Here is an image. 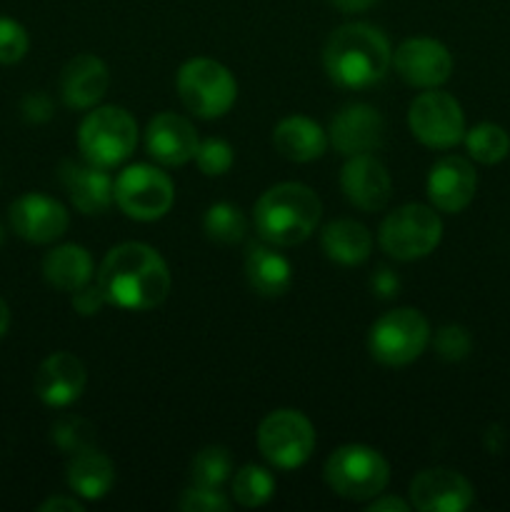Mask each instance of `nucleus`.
Wrapping results in <instances>:
<instances>
[{"label":"nucleus","mask_w":510,"mask_h":512,"mask_svg":"<svg viewBox=\"0 0 510 512\" xmlns=\"http://www.w3.org/2000/svg\"><path fill=\"white\" fill-rule=\"evenodd\" d=\"M98 285L108 305L140 313L158 308L168 298L170 270L150 245L123 243L100 263Z\"/></svg>","instance_id":"1"},{"label":"nucleus","mask_w":510,"mask_h":512,"mask_svg":"<svg viewBox=\"0 0 510 512\" xmlns=\"http://www.w3.org/2000/svg\"><path fill=\"white\" fill-rule=\"evenodd\" d=\"M323 65L335 85L363 90L380 83L393 65V50L383 30L368 23L340 25L328 38Z\"/></svg>","instance_id":"2"},{"label":"nucleus","mask_w":510,"mask_h":512,"mask_svg":"<svg viewBox=\"0 0 510 512\" xmlns=\"http://www.w3.org/2000/svg\"><path fill=\"white\" fill-rule=\"evenodd\" d=\"M255 230L265 243L290 248L313 235L323 205L303 183H280L265 190L255 203Z\"/></svg>","instance_id":"3"},{"label":"nucleus","mask_w":510,"mask_h":512,"mask_svg":"<svg viewBox=\"0 0 510 512\" xmlns=\"http://www.w3.org/2000/svg\"><path fill=\"white\" fill-rule=\"evenodd\" d=\"M138 143V123L118 105H103L85 115L78 130V148L85 163L115 168L133 155Z\"/></svg>","instance_id":"4"},{"label":"nucleus","mask_w":510,"mask_h":512,"mask_svg":"<svg viewBox=\"0 0 510 512\" xmlns=\"http://www.w3.org/2000/svg\"><path fill=\"white\" fill-rule=\"evenodd\" d=\"M325 483L345 500H370L390 480L388 460L368 445H343L325 463Z\"/></svg>","instance_id":"5"},{"label":"nucleus","mask_w":510,"mask_h":512,"mask_svg":"<svg viewBox=\"0 0 510 512\" xmlns=\"http://www.w3.org/2000/svg\"><path fill=\"white\" fill-rule=\"evenodd\" d=\"M178 95L185 108L203 120L223 118L238 98L233 73L218 60L193 58L178 70Z\"/></svg>","instance_id":"6"},{"label":"nucleus","mask_w":510,"mask_h":512,"mask_svg":"<svg viewBox=\"0 0 510 512\" xmlns=\"http://www.w3.org/2000/svg\"><path fill=\"white\" fill-rule=\"evenodd\" d=\"M430 343V325L415 308H395L380 315L368 333V350L378 363L400 368L423 355Z\"/></svg>","instance_id":"7"},{"label":"nucleus","mask_w":510,"mask_h":512,"mask_svg":"<svg viewBox=\"0 0 510 512\" xmlns=\"http://www.w3.org/2000/svg\"><path fill=\"white\" fill-rule=\"evenodd\" d=\"M443 238V220L428 205L410 203L380 225V248L395 260H418L433 253Z\"/></svg>","instance_id":"8"},{"label":"nucleus","mask_w":510,"mask_h":512,"mask_svg":"<svg viewBox=\"0 0 510 512\" xmlns=\"http://www.w3.org/2000/svg\"><path fill=\"white\" fill-rule=\"evenodd\" d=\"M258 448L270 465L295 470L310 460L315 450V428L300 410H275L260 423Z\"/></svg>","instance_id":"9"},{"label":"nucleus","mask_w":510,"mask_h":512,"mask_svg":"<svg viewBox=\"0 0 510 512\" xmlns=\"http://www.w3.org/2000/svg\"><path fill=\"white\" fill-rule=\"evenodd\" d=\"M175 188L168 173L155 165H130L115 180V203L128 218L150 223L173 208Z\"/></svg>","instance_id":"10"},{"label":"nucleus","mask_w":510,"mask_h":512,"mask_svg":"<svg viewBox=\"0 0 510 512\" xmlns=\"http://www.w3.org/2000/svg\"><path fill=\"white\" fill-rule=\"evenodd\" d=\"M410 133L423 145L435 150L455 148L465 138V115L450 93L430 88L410 103Z\"/></svg>","instance_id":"11"},{"label":"nucleus","mask_w":510,"mask_h":512,"mask_svg":"<svg viewBox=\"0 0 510 512\" xmlns=\"http://www.w3.org/2000/svg\"><path fill=\"white\" fill-rule=\"evenodd\" d=\"M395 73L413 88H438L453 73V55L433 38H410L393 53Z\"/></svg>","instance_id":"12"},{"label":"nucleus","mask_w":510,"mask_h":512,"mask_svg":"<svg viewBox=\"0 0 510 512\" xmlns=\"http://www.w3.org/2000/svg\"><path fill=\"white\" fill-rule=\"evenodd\" d=\"M473 500V485L458 470L428 468L410 483V505L420 512H463Z\"/></svg>","instance_id":"13"},{"label":"nucleus","mask_w":510,"mask_h":512,"mask_svg":"<svg viewBox=\"0 0 510 512\" xmlns=\"http://www.w3.org/2000/svg\"><path fill=\"white\" fill-rule=\"evenodd\" d=\"M10 228L28 243H53L68 230V210L43 193H25L10 205Z\"/></svg>","instance_id":"14"},{"label":"nucleus","mask_w":510,"mask_h":512,"mask_svg":"<svg viewBox=\"0 0 510 512\" xmlns=\"http://www.w3.org/2000/svg\"><path fill=\"white\" fill-rule=\"evenodd\" d=\"M428 198L440 213H460L468 208L478 190L475 168L460 155H445L430 168Z\"/></svg>","instance_id":"15"},{"label":"nucleus","mask_w":510,"mask_h":512,"mask_svg":"<svg viewBox=\"0 0 510 512\" xmlns=\"http://www.w3.org/2000/svg\"><path fill=\"white\" fill-rule=\"evenodd\" d=\"M328 138L330 143L335 145V150L348 155V158L373 153V150H378L380 145H383L385 120L383 115L375 108H370V105H348V108H343L333 118Z\"/></svg>","instance_id":"16"},{"label":"nucleus","mask_w":510,"mask_h":512,"mask_svg":"<svg viewBox=\"0 0 510 512\" xmlns=\"http://www.w3.org/2000/svg\"><path fill=\"white\" fill-rule=\"evenodd\" d=\"M198 145V130L183 115L160 113L150 120L148 130H145V148H148L150 158L168 168L193 160Z\"/></svg>","instance_id":"17"},{"label":"nucleus","mask_w":510,"mask_h":512,"mask_svg":"<svg viewBox=\"0 0 510 512\" xmlns=\"http://www.w3.org/2000/svg\"><path fill=\"white\" fill-rule=\"evenodd\" d=\"M340 188H343L345 198L365 213L383 210L388 205L390 193H393L388 170L370 153L353 155L345 163L343 173H340Z\"/></svg>","instance_id":"18"},{"label":"nucleus","mask_w":510,"mask_h":512,"mask_svg":"<svg viewBox=\"0 0 510 512\" xmlns=\"http://www.w3.org/2000/svg\"><path fill=\"white\" fill-rule=\"evenodd\" d=\"M88 375L85 365L73 353H53L35 373V395L48 408H68L83 395Z\"/></svg>","instance_id":"19"},{"label":"nucleus","mask_w":510,"mask_h":512,"mask_svg":"<svg viewBox=\"0 0 510 512\" xmlns=\"http://www.w3.org/2000/svg\"><path fill=\"white\" fill-rule=\"evenodd\" d=\"M60 180L83 215H103L115 203V180L108 175V168L93 163H63Z\"/></svg>","instance_id":"20"},{"label":"nucleus","mask_w":510,"mask_h":512,"mask_svg":"<svg viewBox=\"0 0 510 512\" xmlns=\"http://www.w3.org/2000/svg\"><path fill=\"white\" fill-rule=\"evenodd\" d=\"M110 85L108 65L93 53L75 55L60 75V95L65 105L75 110H88L105 95Z\"/></svg>","instance_id":"21"},{"label":"nucleus","mask_w":510,"mask_h":512,"mask_svg":"<svg viewBox=\"0 0 510 512\" xmlns=\"http://www.w3.org/2000/svg\"><path fill=\"white\" fill-rule=\"evenodd\" d=\"M273 145L285 160L310 163L318 160L328 148V133L315 120L305 115H290L280 120L273 130Z\"/></svg>","instance_id":"22"},{"label":"nucleus","mask_w":510,"mask_h":512,"mask_svg":"<svg viewBox=\"0 0 510 512\" xmlns=\"http://www.w3.org/2000/svg\"><path fill=\"white\" fill-rule=\"evenodd\" d=\"M245 275H248L250 288L263 298H280L288 293L293 283V268L288 258L275 250V245H250L248 258H245Z\"/></svg>","instance_id":"23"},{"label":"nucleus","mask_w":510,"mask_h":512,"mask_svg":"<svg viewBox=\"0 0 510 512\" xmlns=\"http://www.w3.org/2000/svg\"><path fill=\"white\" fill-rule=\"evenodd\" d=\"M115 468L108 455L90 448L80 450L68 463V488L83 500H100L113 490Z\"/></svg>","instance_id":"24"},{"label":"nucleus","mask_w":510,"mask_h":512,"mask_svg":"<svg viewBox=\"0 0 510 512\" xmlns=\"http://www.w3.org/2000/svg\"><path fill=\"white\" fill-rule=\"evenodd\" d=\"M43 278L63 293H75L93 278V258L83 245H58L45 255Z\"/></svg>","instance_id":"25"},{"label":"nucleus","mask_w":510,"mask_h":512,"mask_svg":"<svg viewBox=\"0 0 510 512\" xmlns=\"http://www.w3.org/2000/svg\"><path fill=\"white\" fill-rule=\"evenodd\" d=\"M373 238L368 228L355 220H335L323 230V250L333 263L360 265L368 260Z\"/></svg>","instance_id":"26"},{"label":"nucleus","mask_w":510,"mask_h":512,"mask_svg":"<svg viewBox=\"0 0 510 512\" xmlns=\"http://www.w3.org/2000/svg\"><path fill=\"white\" fill-rule=\"evenodd\" d=\"M465 148L475 163L498 165L508 158L510 153V135L508 130L495 123H480L465 133Z\"/></svg>","instance_id":"27"},{"label":"nucleus","mask_w":510,"mask_h":512,"mask_svg":"<svg viewBox=\"0 0 510 512\" xmlns=\"http://www.w3.org/2000/svg\"><path fill=\"white\" fill-rule=\"evenodd\" d=\"M233 498L243 508H260L268 503L275 493V478L268 468L260 465H243L233 475Z\"/></svg>","instance_id":"28"},{"label":"nucleus","mask_w":510,"mask_h":512,"mask_svg":"<svg viewBox=\"0 0 510 512\" xmlns=\"http://www.w3.org/2000/svg\"><path fill=\"white\" fill-rule=\"evenodd\" d=\"M203 228L205 235H208L210 240H215V243L233 245L243 240L248 223H245V215L238 205L215 203L205 210Z\"/></svg>","instance_id":"29"},{"label":"nucleus","mask_w":510,"mask_h":512,"mask_svg":"<svg viewBox=\"0 0 510 512\" xmlns=\"http://www.w3.org/2000/svg\"><path fill=\"white\" fill-rule=\"evenodd\" d=\"M233 473V458L220 445H208L200 450L190 465V475H193L195 485H205V488H220L225 480Z\"/></svg>","instance_id":"30"},{"label":"nucleus","mask_w":510,"mask_h":512,"mask_svg":"<svg viewBox=\"0 0 510 512\" xmlns=\"http://www.w3.org/2000/svg\"><path fill=\"white\" fill-rule=\"evenodd\" d=\"M93 440H95L93 425L83 418H73V415H68V418H60L58 423L53 425V443L58 445L63 453H70V455L80 453V450L90 448Z\"/></svg>","instance_id":"31"},{"label":"nucleus","mask_w":510,"mask_h":512,"mask_svg":"<svg viewBox=\"0 0 510 512\" xmlns=\"http://www.w3.org/2000/svg\"><path fill=\"white\" fill-rule=\"evenodd\" d=\"M195 163H198L200 173L210 175V178H218V175H225L233 168V148L225 140L208 138L198 145Z\"/></svg>","instance_id":"32"},{"label":"nucleus","mask_w":510,"mask_h":512,"mask_svg":"<svg viewBox=\"0 0 510 512\" xmlns=\"http://www.w3.org/2000/svg\"><path fill=\"white\" fill-rule=\"evenodd\" d=\"M473 350V338L463 325H445L435 333V353L448 363H460Z\"/></svg>","instance_id":"33"},{"label":"nucleus","mask_w":510,"mask_h":512,"mask_svg":"<svg viewBox=\"0 0 510 512\" xmlns=\"http://www.w3.org/2000/svg\"><path fill=\"white\" fill-rule=\"evenodd\" d=\"M28 33L23 25L13 18L0 15V65H13L28 53Z\"/></svg>","instance_id":"34"},{"label":"nucleus","mask_w":510,"mask_h":512,"mask_svg":"<svg viewBox=\"0 0 510 512\" xmlns=\"http://www.w3.org/2000/svg\"><path fill=\"white\" fill-rule=\"evenodd\" d=\"M178 508L185 512H225V510H230V503L218 488L195 485V488L185 490L183 498H180V503H178Z\"/></svg>","instance_id":"35"},{"label":"nucleus","mask_w":510,"mask_h":512,"mask_svg":"<svg viewBox=\"0 0 510 512\" xmlns=\"http://www.w3.org/2000/svg\"><path fill=\"white\" fill-rule=\"evenodd\" d=\"M20 110H23V118L28 123H48L53 118V100L45 93H30L25 95L23 103H20Z\"/></svg>","instance_id":"36"},{"label":"nucleus","mask_w":510,"mask_h":512,"mask_svg":"<svg viewBox=\"0 0 510 512\" xmlns=\"http://www.w3.org/2000/svg\"><path fill=\"white\" fill-rule=\"evenodd\" d=\"M103 305H108V300H105L103 290H100V285H83V288H78L73 293V308L78 310L80 315H95L100 313V308Z\"/></svg>","instance_id":"37"},{"label":"nucleus","mask_w":510,"mask_h":512,"mask_svg":"<svg viewBox=\"0 0 510 512\" xmlns=\"http://www.w3.org/2000/svg\"><path fill=\"white\" fill-rule=\"evenodd\" d=\"M370 283H373V293L383 300L393 298V295H398V290H400L398 275L388 268H380L378 273L373 275V280H370Z\"/></svg>","instance_id":"38"},{"label":"nucleus","mask_w":510,"mask_h":512,"mask_svg":"<svg viewBox=\"0 0 510 512\" xmlns=\"http://www.w3.org/2000/svg\"><path fill=\"white\" fill-rule=\"evenodd\" d=\"M40 512H83V505L75 498H65V495H58V498H50L40 505Z\"/></svg>","instance_id":"39"},{"label":"nucleus","mask_w":510,"mask_h":512,"mask_svg":"<svg viewBox=\"0 0 510 512\" xmlns=\"http://www.w3.org/2000/svg\"><path fill=\"white\" fill-rule=\"evenodd\" d=\"M413 505L405 503V500L400 498H378L375 495L373 503L368 505V512H408Z\"/></svg>","instance_id":"40"},{"label":"nucleus","mask_w":510,"mask_h":512,"mask_svg":"<svg viewBox=\"0 0 510 512\" xmlns=\"http://www.w3.org/2000/svg\"><path fill=\"white\" fill-rule=\"evenodd\" d=\"M330 3L343 13H363L370 5H375V0H330Z\"/></svg>","instance_id":"41"},{"label":"nucleus","mask_w":510,"mask_h":512,"mask_svg":"<svg viewBox=\"0 0 510 512\" xmlns=\"http://www.w3.org/2000/svg\"><path fill=\"white\" fill-rule=\"evenodd\" d=\"M8 325H10V310H8V305H5V300L0 298V338L5 335Z\"/></svg>","instance_id":"42"},{"label":"nucleus","mask_w":510,"mask_h":512,"mask_svg":"<svg viewBox=\"0 0 510 512\" xmlns=\"http://www.w3.org/2000/svg\"><path fill=\"white\" fill-rule=\"evenodd\" d=\"M0 243H3V228H0Z\"/></svg>","instance_id":"43"}]
</instances>
